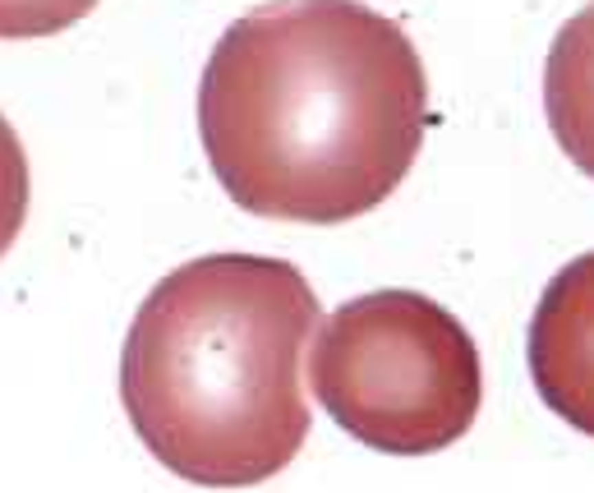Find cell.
Here are the masks:
<instances>
[{
  "mask_svg": "<svg viewBox=\"0 0 594 493\" xmlns=\"http://www.w3.org/2000/svg\"><path fill=\"white\" fill-rule=\"evenodd\" d=\"M428 78L401 23L360 0H267L198 78V139L244 212L351 221L419 157Z\"/></svg>",
  "mask_w": 594,
  "mask_h": 493,
  "instance_id": "6da1fadb",
  "label": "cell"
},
{
  "mask_svg": "<svg viewBox=\"0 0 594 493\" xmlns=\"http://www.w3.org/2000/svg\"><path fill=\"white\" fill-rule=\"evenodd\" d=\"M318 323V295L286 259L180 263L129 323L124 415L170 475L208 489L263 484L309 438L300 364Z\"/></svg>",
  "mask_w": 594,
  "mask_h": 493,
  "instance_id": "7a4b0ae2",
  "label": "cell"
},
{
  "mask_svg": "<svg viewBox=\"0 0 594 493\" xmlns=\"http://www.w3.org/2000/svg\"><path fill=\"white\" fill-rule=\"evenodd\" d=\"M309 383L341 429L387 457L452 447L484 401L474 337L419 291H368L322 318Z\"/></svg>",
  "mask_w": 594,
  "mask_h": 493,
  "instance_id": "3957f363",
  "label": "cell"
},
{
  "mask_svg": "<svg viewBox=\"0 0 594 493\" xmlns=\"http://www.w3.org/2000/svg\"><path fill=\"white\" fill-rule=\"evenodd\" d=\"M530 378L571 429L594 438V249L566 263L534 305Z\"/></svg>",
  "mask_w": 594,
  "mask_h": 493,
  "instance_id": "277c9868",
  "label": "cell"
},
{
  "mask_svg": "<svg viewBox=\"0 0 594 493\" xmlns=\"http://www.w3.org/2000/svg\"><path fill=\"white\" fill-rule=\"evenodd\" d=\"M544 107L562 153L594 175V0L553 37L544 65Z\"/></svg>",
  "mask_w": 594,
  "mask_h": 493,
  "instance_id": "5b68a950",
  "label": "cell"
},
{
  "mask_svg": "<svg viewBox=\"0 0 594 493\" xmlns=\"http://www.w3.org/2000/svg\"><path fill=\"white\" fill-rule=\"evenodd\" d=\"M23 217H28V153L14 124L0 116V259L19 240Z\"/></svg>",
  "mask_w": 594,
  "mask_h": 493,
  "instance_id": "8992f818",
  "label": "cell"
},
{
  "mask_svg": "<svg viewBox=\"0 0 594 493\" xmlns=\"http://www.w3.org/2000/svg\"><path fill=\"white\" fill-rule=\"evenodd\" d=\"M97 0H0V37H51L74 28Z\"/></svg>",
  "mask_w": 594,
  "mask_h": 493,
  "instance_id": "52a82bcc",
  "label": "cell"
}]
</instances>
